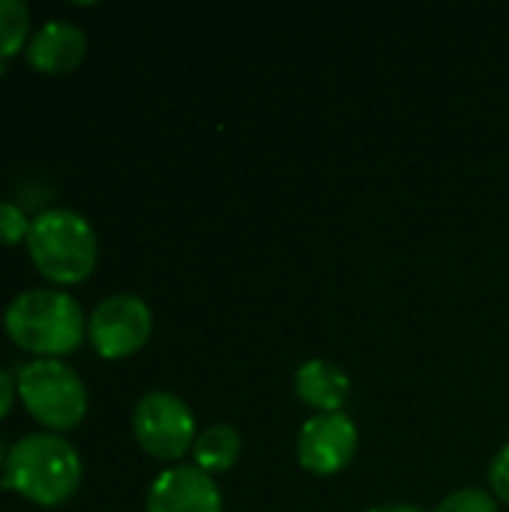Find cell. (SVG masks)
<instances>
[{
    "mask_svg": "<svg viewBox=\"0 0 509 512\" xmlns=\"http://www.w3.org/2000/svg\"><path fill=\"white\" fill-rule=\"evenodd\" d=\"M132 432L147 456L159 462H177L195 447V414L180 396L168 390H150L135 405Z\"/></svg>",
    "mask_w": 509,
    "mask_h": 512,
    "instance_id": "5b68a950",
    "label": "cell"
},
{
    "mask_svg": "<svg viewBox=\"0 0 509 512\" xmlns=\"http://www.w3.org/2000/svg\"><path fill=\"white\" fill-rule=\"evenodd\" d=\"M27 252L33 267L54 285L84 282L99 258V240L87 216L66 207L42 210L30 219Z\"/></svg>",
    "mask_w": 509,
    "mask_h": 512,
    "instance_id": "3957f363",
    "label": "cell"
},
{
    "mask_svg": "<svg viewBox=\"0 0 509 512\" xmlns=\"http://www.w3.org/2000/svg\"><path fill=\"white\" fill-rule=\"evenodd\" d=\"M30 42V9L24 0H0V60L18 54Z\"/></svg>",
    "mask_w": 509,
    "mask_h": 512,
    "instance_id": "7c38bea8",
    "label": "cell"
},
{
    "mask_svg": "<svg viewBox=\"0 0 509 512\" xmlns=\"http://www.w3.org/2000/svg\"><path fill=\"white\" fill-rule=\"evenodd\" d=\"M87 54V36L78 24L63 18H48L27 42L24 57L36 72L66 75L81 66Z\"/></svg>",
    "mask_w": 509,
    "mask_h": 512,
    "instance_id": "9c48e42d",
    "label": "cell"
},
{
    "mask_svg": "<svg viewBox=\"0 0 509 512\" xmlns=\"http://www.w3.org/2000/svg\"><path fill=\"white\" fill-rule=\"evenodd\" d=\"M360 447L357 426L348 414H315L297 435V462L318 477L345 471Z\"/></svg>",
    "mask_w": 509,
    "mask_h": 512,
    "instance_id": "52a82bcc",
    "label": "cell"
},
{
    "mask_svg": "<svg viewBox=\"0 0 509 512\" xmlns=\"http://www.w3.org/2000/svg\"><path fill=\"white\" fill-rule=\"evenodd\" d=\"M147 512H225L222 492L210 474L195 465L162 471L147 489Z\"/></svg>",
    "mask_w": 509,
    "mask_h": 512,
    "instance_id": "ba28073f",
    "label": "cell"
},
{
    "mask_svg": "<svg viewBox=\"0 0 509 512\" xmlns=\"http://www.w3.org/2000/svg\"><path fill=\"white\" fill-rule=\"evenodd\" d=\"M6 336L36 357L60 360L87 339V318L81 303L60 288L21 291L3 312Z\"/></svg>",
    "mask_w": 509,
    "mask_h": 512,
    "instance_id": "6da1fadb",
    "label": "cell"
},
{
    "mask_svg": "<svg viewBox=\"0 0 509 512\" xmlns=\"http://www.w3.org/2000/svg\"><path fill=\"white\" fill-rule=\"evenodd\" d=\"M489 483H492L495 498L509 504V444H504V447L495 453V459H492V465H489Z\"/></svg>",
    "mask_w": 509,
    "mask_h": 512,
    "instance_id": "9a60e30c",
    "label": "cell"
},
{
    "mask_svg": "<svg viewBox=\"0 0 509 512\" xmlns=\"http://www.w3.org/2000/svg\"><path fill=\"white\" fill-rule=\"evenodd\" d=\"M369 512H423L417 510V507H411V504H384V507H375V510Z\"/></svg>",
    "mask_w": 509,
    "mask_h": 512,
    "instance_id": "e0dca14e",
    "label": "cell"
},
{
    "mask_svg": "<svg viewBox=\"0 0 509 512\" xmlns=\"http://www.w3.org/2000/svg\"><path fill=\"white\" fill-rule=\"evenodd\" d=\"M27 234H30L27 213L12 201H0V246L27 243Z\"/></svg>",
    "mask_w": 509,
    "mask_h": 512,
    "instance_id": "4fadbf2b",
    "label": "cell"
},
{
    "mask_svg": "<svg viewBox=\"0 0 509 512\" xmlns=\"http://www.w3.org/2000/svg\"><path fill=\"white\" fill-rule=\"evenodd\" d=\"M240 453H243V438H240L237 426H231V423H213L210 429H204L195 438V447H192L195 468H201L210 477L231 471L237 465Z\"/></svg>",
    "mask_w": 509,
    "mask_h": 512,
    "instance_id": "8fae6325",
    "label": "cell"
},
{
    "mask_svg": "<svg viewBox=\"0 0 509 512\" xmlns=\"http://www.w3.org/2000/svg\"><path fill=\"white\" fill-rule=\"evenodd\" d=\"M84 477L78 450L54 432H33L15 441L6 453L3 486L18 492L36 507L66 504Z\"/></svg>",
    "mask_w": 509,
    "mask_h": 512,
    "instance_id": "7a4b0ae2",
    "label": "cell"
},
{
    "mask_svg": "<svg viewBox=\"0 0 509 512\" xmlns=\"http://www.w3.org/2000/svg\"><path fill=\"white\" fill-rule=\"evenodd\" d=\"M15 393H18L15 375L6 372V369H0V420L9 414V408H12V402H15Z\"/></svg>",
    "mask_w": 509,
    "mask_h": 512,
    "instance_id": "2e32d148",
    "label": "cell"
},
{
    "mask_svg": "<svg viewBox=\"0 0 509 512\" xmlns=\"http://www.w3.org/2000/svg\"><path fill=\"white\" fill-rule=\"evenodd\" d=\"M6 465V450H3V444H0V468Z\"/></svg>",
    "mask_w": 509,
    "mask_h": 512,
    "instance_id": "ac0fdd59",
    "label": "cell"
},
{
    "mask_svg": "<svg viewBox=\"0 0 509 512\" xmlns=\"http://www.w3.org/2000/svg\"><path fill=\"white\" fill-rule=\"evenodd\" d=\"M15 381L21 405L48 432H69L87 417V387L63 360L36 357L18 369Z\"/></svg>",
    "mask_w": 509,
    "mask_h": 512,
    "instance_id": "277c9868",
    "label": "cell"
},
{
    "mask_svg": "<svg viewBox=\"0 0 509 512\" xmlns=\"http://www.w3.org/2000/svg\"><path fill=\"white\" fill-rule=\"evenodd\" d=\"M435 512H498V501L483 489H459L447 495Z\"/></svg>",
    "mask_w": 509,
    "mask_h": 512,
    "instance_id": "5bb4252c",
    "label": "cell"
},
{
    "mask_svg": "<svg viewBox=\"0 0 509 512\" xmlns=\"http://www.w3.org/2000/svg\"><path fill=\"white\" fill-rule=\"evenodd\" d=\"M153 333V312L135 294L105 297L87 318V339L105 360H126L147 345Z\"/></svg>",
    "mask_w": 509,
    "mask_h": 512,
    "instance_id": "8992f818",
    "label": "cell"
},
{
    "mask_svg": "<svg viewBox=\"0 0 509 512\" xmlns=\"http://www.w3.org/2000/svg\"><path fill=\"white\" fill-rule=\"evenodd\" d=\"M294 393L318 414H339L351 396V378L333 360L315 357L294 372Z\"/></svg>",
    "mask_w": 509,
    "mask_h": 512,
    "instance_id": "30bf717a",
    "label": "cell"
}]
</instances>
